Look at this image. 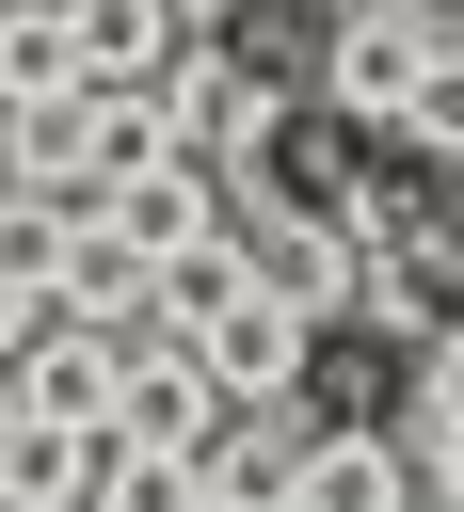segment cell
Wrapping results in <instances>:
<instances>
[{
	"label": "cell",
	"instance_id": "6da1fadb",
	"mask_svg": "<svg viewBox=\"0 0 464 512\" xmlns=\"http://www.w3.org/2000/svg\"><path fill=\"white\" fill-rule=\"evenodd\" d=\"M416 80H432V16H416V0H336V32H320V112H336V128H400Z\"/></svg>",
	"mask_w": 464,
	"mask_h": 512
},
{
	"label": "cell",
	"instance_id": "7a4b0ae2",
	"mask_svg": "<svg viewBox=\"0 0 464 512\" xmlns=\"http://www.w3.org/2000/svg\"><path fill=\"white\" fill-rule=\"evenodd\" d=\"M176 128H192V160H224V176H240L288 112H272V80H256L240 48H208V32H192V48H176Z\"/></svg>",
	"mask_w": 464,
	"mask_h": 512
},
{
	"label": "cell",
	"instance_id": "3957f363",
	"mask_svg": "<svg viewBox=\"0 0 464 512\" xmlns=\"http://www.w3.org/2000/svg\"><path fill=\"white\" fill-rule=\"evenodd\" d=\"M304 336H320V304H288V288H240V304L208 320V352H224L240 416H256V400H288V416H304Z\"/></svg>",
	"mask_w": 464,
	"mask_h": 512
},
{
	"label": "cell",
	"instance_id": "277c9868",
	"mask_svg": "<svg viewBox=\"0 0 464 512\" xmlns=\"http://www.w3.org/2000/svg\"><path fill=\"white\" fill-rule=\"evenodd\" d=\"M432 464L400 432H304V512H400Z\"/></svg>",
	"mask_w": 464,
	"mask_h": 512
},
{
	"label": "cell",
	"instance_id": "5b68a950",
	"mask_svg": "<svg viewBox=\"0 0 464 512\" xmlns=\"http://www.w3.org/2000/svg\"><path fill=\"white\" fill-rule=\"evenodd\" d=\"M192 16L176 0H80V80H176Z\"/></svg>",
	"mask_w": 464,
	"mask_h": 512
},
{
	"label": "cell",
	"instance_id": "8992f818",
	"mask_svg": "<svg viewBox=\"0 0 464 512\" xmlns=\"http://www.w3.org/2000/svg\"><path fill=\"white\" fill-rule=\"evenodd\" d=\"M256 288H288V304H320V320H336V304L368 288V272H352V224H304V208H288V224H256Z\"/></svg>",
	"mask_w": 464,
	"mask_h": 512
},
{
	"label": "cell",
	"instance_id": "52a82bcc",
	"mask_svg": "<svg viewBox=\"0 0 464 512\" xmlns=\"http://www.w3.org/2000/svg\"><path fill=\"white\" fill-rule=\"evenodd\" d=\"M240 288H256V240H240V224H208V240H176V256H160V320H192V336H208Z\"/></svg>",
	"mask_w": 464,
	"mask_h": 512
},
{
	"label": "cell",
	"instance_id": "ba28073f",
	"mask_svg": "<svg viewBox=\"0 0 464 512\" xmlns=\"http://www.w3.org/2000/svg\"><path fill=\"white\" fill-rule=\"evenodd\" d=\"M0 496H16V512H80V432L0 400Z\"/></svg>",
	"mask_w": 464,
	"mask_h": 512
},
{
	"label": "cell",
	"instance_id": "9c48e42d",
	"mask_svg": "<svg viewBox=\"0 0 464 512\" xmlns=\"http://www.w3.org/2000/svg\"><path fill=\"white\" fill-rule=\"evenodd\" d=\"M368 304H384L400 336H432V320H448V240H432V256H416V240H384V272H368Z\"/></svg>",
	"mask_w": 464,
	"mask_h": 512
},
{
	"label": "cell",
	"instance_id": "30bf717a",
	"mask_svg": "<svg viewBox=\"0 0 464 512\" xmlns=\"http://www.w3.org/2000/svg\"><path fill=\"white\" fill-rule=\"evenodd\" d=\"M400 144H432V160H464V48H432V80H416V112H400Z\"/></svg>",
	"mask_w": 464,
	"mask_h": 512
},
{
	"label": "cell",
	"instance_id": "8fae6325",
	"mask_svg": "<svg viewBox=\"0 0 464 512\" xmlns=\"http://www.w3.org/2000/svg\"><path fill=\"white\" fill-rule=\"evenodd\" d=\"M432 416H464V320H432V384H416V432Z\"/></svg>",
	"mask_w": 464,
	"mask_h": 512
},
{
	"label": "cell",
	"instance_id": "7c38bea8",
	"mask_svg": "<svg viewBox=\"0 0 464 512\" xmlns=\"http://www.w3.org/2000/svg\"><path fill=\"white\" fill-rule=\"evenodd\" d=\"M416 464H432V496H464V416H432V432H416Z\"/></svg>",
	"mask_w": 464,
	"mask_h": 512
}]
</instances>
